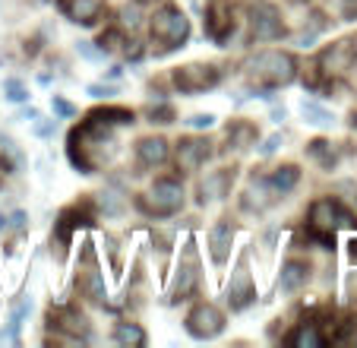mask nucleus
I'll return each instance as SVG.
<instances>
[{"label":"nucleus","instance_id":"27","mask_svg":"<svg viewBox=\"0 0 357 348\" xmlns=\"http://www.w3.org/2000/svg\"><path fill=\"white\" fill-rule=\"evenodd\" d=\"M301 114H303V121L313 124V127H332L335 124V114L329 108L317 105V101H307V99L301 101Z\"/></svg>","mask_w":357,"mask_h":348},{"label":"nucleus","instance_id":"2","mask_svg":"<svg viewBox=\"0 0 357 348\" xmlns=\"http://www.w3.org/2000/svg\"><path fill=\"white\" fill-rule=\"evenodd\" d=\"M149 38L162 45L155 54H171L187 45L190 38V20L177 3H162L155 13L149 16Z\"/></svg>","mask_w":357,"mask_h":348},{"label":"nucleus","instance_id":"42","mask_svg":"<svg viewBox=\"0 0 357 348\" xmlns=\"http://www.w3.org/2000/svg\"><path fill=\"white\" fill-rule=\"evenodd\" d=\"M136 3H152V0H136Z\"/></svg>","mask_w":357,"mask_h":348},{"label":"nucleus","instance_id":"19","mask_svg":"<svg viewBox=\"0 0 357 348\" xmlns=\"http://www.w3.org/2000/svg\"><path fill=\"white\" fill-rule=\"evenodd\" d=\"M231 244H234V225L228 219H218L215 225L209 228V250L215 266H225L231 256Z\"/></svg>","mask_w":357,"mask_h":348},{"label":"nucleus","instance_id":"26","mask_svg":"<svg viewBox=\"0 0 357 348\" xmlns=\"http://www.w3.org/2000/svg\"><path fill=\"white\" fill-rule=\"evenodd\" d=\"M114 342H117V345L142 348V345H146V329H142L139 323L123 320V323H117V326H114Z\"/></svg>","mask_w":357,"mask_h":348},{"label":"nucleus","instance_id":"5","mask_svg":"<svg viewBox=\"0 0 357 348\" xmlns=\"http://www.w3.org/2000/svg\"><path fill=\"white\" fill-rule=\"evenodd\" d=\"M136 206L152 219H171L183 209V184L177 177H155L152 187L136 200Z\"/></svg>","mask_w":357,"mask_h":348},{"label":"nucleus","instance_id":"40","mask_svg":"<svg viewBox=\"0 0 357 348\" xmlns=\"http://www.w3.org/2000/svg\"><path fill=\"white\" fill-rule=\"evenodd\" d=\"M348 260L357 266V238H354V241H348Z\"/></svg>","mask_w":357,"mask_h":348},{"label":"nucleus","instance_id":"21","mask_svg":"<svg viewBox=\"0 0 357 348\" xmlns=\"http://www.w3.org/2000/svg\"><path fill=\"white\" fill-rule=\"evenodd\" d=\"M63 16H67L70 22H79V26H92V22H98L101 10H105V3L101 0H63L61 3Z\"/></svg>","mask_w":357,"mask_h":348},{"label":"nucleus","instance_id":"10","mask_svg":"<svg viewBox=\"0 0 357 348\" xmlns=\"http://www.w3.org/2000/svg\"><path fill=\"white\" fill-rule=\"evenodd\" d=\"M187 333L193 335V339H215V335L225 333V314L215 307V304L209 301H199L193 310L187 314Z\"/></svg>","mask_w":357,"mask_h":348},{"label":"nucleus","instance_id":"20","mask_svg":"<svg viewBox=\"0 0 357 348\" xmlns=\"http://www.w3.org/2000/svg\"><path fill=\"white\" fill-rule=\"evenodd\" d=\"M47 323L57 329H63V333L76 335V339H89V320L86 314H79L76 307H57L47 314Z\"/></svg>","mask_w":357,"mask_h":348},{"label":"nucleus","instance_id":"37","mask_svg":"<svg viewBox=\"0 0 357 348\" xmlns=\"http://www.w3.org/2000/svg\"><path fill=\"white\" fill-rule=\"evenodd\" d=\"M282 146V133H275V136H269V140L263 143V146H259V155H272L275 152V149Z\"/></svg>","mask_w":357,"mask_h":348},{"label":"nucleus","instance_id":"28","mask_svg":"<svg viewBox=\"0 0 357 348\" xmlns=\"http://www.w3.org/2000/svg\"><path fill=\"white\" fill-rule=\"evenodd\" d=\"M146 117H149V124H174L177 111H174V105H168V101H158V105L146 108Z\"/></svg>","mask_w":357,"mask_h":348},{"label":"nucleus","instance_id":"23","mask_svg":"<svg viewBox=\"0 0 357 348\" xmlns=\"http://www.w3.org/2000/svg\"><path fill=\"white\" fill-rule=\"evenodd\" d=\"M297 184H301V168H297L294 161H284V165H278L275 171L269 174V187L275 190V196H288Z\"/></svg>","mask_w":357,"mask_h":348},{"label":"nucleus","instance_id":"18","mask_svg":"<svg viewBox=\"0 0 357 348\" xmlns=\"http://www.w3.org/2000/svg\"><path fill=\"white\" fill-rule=\"evenodd\" d=\"M259 140V127L253 121H231L228 127H225V143H228V152H247V149H253Z\"/></svg>","mask_w":357,"mask_h":348},{"label":"nucleus","instance_id":"35","mask_svg":"<svg viewBox=\"0 0 357 348\" xmlns=\"http://www.w3.org/2000/svg\"><path fill=\"white\" fill-rule=\"evenodd\" d=\"M338 10H342L344 20H357V0H338Z\"/></svg>","mask_w":357,"mask_h":348},{"label":"nucleus","instance_id":"6","mask_svg":"<svg viewBox=\"0 0 357 348\" xmlns=\"http://www.w3.org/2000/svg\"><path fill=\"white\" fill-rule=\"evenodd\" d=\"M247 16H250V38L253 41H278L288 35L282 10L272 0H253Z\"/></svg>","mask_w":357,"mask_h":348},{"label":"nucleus","instance_id":"15","mask_svg":"<svg viewBox=\"0 0 357 348\" xmlns=\"http://www.w3.org/2000/svg\"><path fill=\"white\" fill-rule=\"evenodd\" d=\"M275 190L269 187V177H250V184H247V190H243V200H241V206L247 209V212H253V215H263L266 209H272L275 206Z\"/></svg>","mask_w":357,"mask_h":348},{"label":"nucleus","instance_id":"11","mask_svg":"<svg viewBox=\"0 0 357 348\" xmlns=\"http://www.w3.org/2000/svg\"><path fill=\"white\" fill-rule=\"evenodd\" d=\"M225 298H228L231 310H247L257 301V285H253V275L247 269V254H241V260H237V269L231 273V282L225 288Z\"/></svg>","mask_w":357,"mask_h":348},{"label":"nucleus","instance_id":"41","mask_svg":"<svg viewBox=\"0 0 357 348\" xmlns=\"http://www.w3.org/2000/svg\"><path fill=\"white\" fill-rule=\"evenodd\" d=\"M288 3H310V0H288Z\"/></svg>","mask_w":357,"mask_h":348},{"label":"nucleus","instance_id":"30","mask_svg":"<svg viewBox=\"0 0 357 348\" xmlns=\"http://www.w3.org/2000/svg\"><path fill=\"white\" fill-rule=\"evenodd\" d=\"M3 92H7L10 101H26L29 99V89L22 86V80H3Z\"/></svg>","mask_w":357,"mask_h":348},{"label":"nucleus","instance_id":"13","mask_svg":"<svg viewBox=\"0 0 357 348\" xmlns=\"http://www.w3.org/2000/svg\"><path fill=\"white\" fill-rule=\"evenodd\" d=\"M206 35L222 48L228 45V38L234 35V13H231V3L212 0L209 10H206Z\"/></svg>","mask_w":357,"mask_h":348},{"label":"nucleus","instance_id":"16","mask_svg":"<svg viewBox=\"0 0 357 348\" xmlns=\"http://www.w3.org/2000/svg\"><path fill=\"white\" fill-rule=\"evenodd\" d=\"M82 256H86V269L79 273L76 285H79L82 298H89L92 304H101L108 298V288H105V279H101L98 266H95V256H92V250H89V244H86V250H82Z\"/></svg>","mask_w":357,"mask_h":348},{"label":"nucleus","instance_id":"3","mask_svg":"<svg viewBox=\"0 0 357 348\" xmlns=\"http://www.w3.org/2000/svg\"><path fill=\"white\" fill-rule=\"evenodd\" d=\"M247 73L259 89H284L297 80V57L291 51H259Z\"/></svg>","mask_w":357,"mask_h":348},{"label":"nucleus","instance_id":"1","mask_svg":"<svg viewBox=\"0 0 357 348\" xmlns=\"http://www.w3.org/2000/svg\"><path fill=\"white\" fill-rule=\"evenodd\" d=\"M67 152L70 161L79 168L82 174H95L98 165L114 159L117 152V140H114V124L101 121L98 114H89V121L79 124V127L70 133L67 140Z\"/></svg>","mask_w":357,"mask_h":348},{"label":"nucleus","instance_id":"4","mask_svg":"<svg viewBox=\"0 0 357 348\" xmlns=\"http://www.w3.org/2000/svg\"><path fill=\"white\" fill-rule=\"evenodd\" d=\"M307 228H310V238H317L319 244H326V247H332L335 244V231L338 228H354L357 219L348 212V209L342 206V203L335 200H313L310 203V215H307Z\"/></svg>","mask_w":357,"mask_h":348},{"label":"nucleus","instance_id":"9","mask_svg":"<svg viewBox=\"0 0 357 348\" xmlns=\"http://www.w3.org/2000/svg\"><path fill=\"white\" fill-rule=\"evenodd\" d=\"M212 143L206 136H181L174 146V165L181 174H196L206 161L212 159Z\"/></svg>","mask_w":357,"mask_h":348},{"label":"nucleus","instance_id":"34","mask_svg":"<svg viewBox=\"0 0 357 348\" xmlns=\"http://www.w3.org/2000/svg\"><path fill=\"white\" fill-rule=\"evenodd\" d=\"M187 124L190 127H196V130H209L212 124H215V114H193Z\"/></svg>","mask_w":357,"mask_h":348},{"label":"nucleus","instance_id":"8","mask_svg":"<svg viewBox=\"0 0 357 348\" xmlns=\"http://www.w3.org/2000/svg\"><path fill=\"white\" fill-rule=\"evenodd\" d=\"M354 64H357V35H348V38L335 41V45H329L317 57V70L326 76V80L348 73Z\"/></svg>","mask_w":357,"mask_h":348},{"label":"nucleus","instance_id":"25","mask_svg":"<svg viewBox=\"0 0 357 348\" xmlns=\"http://www.w3.org/2000/svg\"><path fill=\"white\" fill-rule=\"evenodd\" d=\"M284 342H288V345H294V348H323L326 345V335L319 333L317 323H301V326H297Z\"/></svg>","mask_w":357,"mask_h":348},{"label":"nucleus","instance_id":"39","mask_svg":"<svg viewBox=\"0 0 357 348\" xmlns=\"http://www.w3.org/2000/svg\"><path fill=\"white\" fill-rule=\"evenodd\" d=\"M35 133H38V136H51V133H54V121H45V124H35Z\"/></svg>","mask_w":357,"mask_h":348},{"label":"nucleus","instance_id":"31","mask_svg":"<svg viewBox=\"0 0 357 348\" xmlns=\"http://www.w3.org/2000/svg\"><path fill=\"white\" fill-rule=\"evenodd\" d=\"M76 51H79L86 61H105V51H101V48H92V41H79Z\"/></svg>","mask_w":357,"mask_h":348},{"label":"nucleus","instance_id":"36","mask_svg":"<svg viewBox=\"0 0 357 348\" xmlns=\"http://www.w3.org/2000/svg\"><path fill=\"white\" fill-rule=\"evenodd\" d=\"M89 95H95V99H111V95H117V86H89Z\"/></svg>","mask_w":357,"mask_h":348},{"label":"nucleus","instance_id":"24","mask_svg":"<svg viewBox=\"0 0 357 348\" xmlns=\"http://www.w3.org/2000/svg\"><path fill=\"white\" fill-rule=\"evenodd\" d=\"M307 155H310L313 161H317L323 171H332V168L338 165V149H335V143H329V140H310L307 143Z\"/></svg>","mask_w":357,"mask_h":348},{"label":"nucleus","instance_id":"29","mask_svg":"<svg viewBox=\"0 0 357 348\" xmlns=\"http://www.w3.org/2000/svg\"><path fill=\"white\" fill-rule=\"evenodd\" d=\"M98 45H101V51L108 54V51H117V48H121V45H127V38H123V32H121V29H108V32L101 35V41H98Z\"/></svg>","mask_w":357,"mask_h":348},{"label":"nucleus","instance_id":"22","mask_svg":"<svg viewBox=\"0 0 357 348\" xmlns=\"http://www.w3.org/2000/svg\"><path fill=\"white\" fill-rule=\"evenodd\" d=\"M307 279H310V263H307V260H288L282 266L278 288H282L284 295H294V291H301V288L307 285Z\"/></svg>","mask_w":357,"mask_h":348},{"label":"nucleus","instance_id":"33","mask_svg":"<svg viewBox=\"0 0 357 348\" xmlns=\"http://www.w3.org/2000/svg\"><path fill=\"white\" fill-rule=\"evenodd\" d=\"M51 108H54V114H57V117H73V114H76V108L70 105V101L57 99V95H54V99H51Z\"/></svg>","mask_w":357,"mask_h":348},{"label":"nucleus","instance_id":"17","mask_svg":"<svg viewBox=\"0 0 357 348\" xmlns=\"http://www.w3.org/2000/svg\"><path fill=\"white\" fill-rule=\"evenodd\" d=\"M171 155V143L165 136H142L136 143V161L142 168H162Z\"/></svg>","mask_w":357,"mask_h":348},{"label":"nucleus","instance_id":"14","mask_svg":"<svg viewBox=\"0 0 357 348\" xmlns=\"http://www.w3.org/2000/svg\"><path fill=\"white\" fill-rule=\"evenodd\" d=\"M237 177V168H218V171L206 174V181H199V187H196V203L199 206H206V203L212 200H225V196L231 194V184H234Z\"/></svg>","mask_w":357,"mask_h":348},{"label":"nucleus","instance_id":"32","mask_svg":"<svg viewBox=\"0 0 357 348\" xmlns=\"http://www.w3.org/2000/svg\"><path fill=\"white\" fill-rule=\"evenodd\" d=\"M29 310H32V301H29V298H22V301H20V304H16V307H13V317H10V326H13V329H20L22 317H26Z\"/></svg>","mask_w":357,"mask_h":348},{"label":"nucleus","instance_id":"12","mask_svg":"<svg viewBox=\"0 0 357 348\" xmlns=\"http://www.w3.org/2000/svg\"><path fill=\"white\" fill-rule=\"evenodd\" d=\"M199 288V260H196V247L193 241H187L183 247V256H181V266H177V275H174V285H171V301H187Z\"/></svg>","mask_w":357,"mask_h":348},{"label":"nucleus","instance_id":"7","mask_svg":"<svg viewBox=\"0 0 357 348\" xmlns=\"http://www.w3.org/2000/svg\"><path fill=\"white\" fill-rule=\"evenodd\" d=\"M171 82L181 95H199V92H212V89L222 82V70L215 64H206V61H193V64H183L171 73Z\"/></svg>","mask_w":357,"mask_h":348},{"label":"nucleus","instance_id":"38","mask_svg":"<svg viewBox=\"0 0 357 348\" xmlns=\"http://www.w3.org/2000/svg\"><path fill=\"white\" fill-rule=\"evenodd\" d=\"M20 342V335H16V329H0V345H16Z\"/></svg>","mask_w":357,"mask_h":348}]
</instances>
